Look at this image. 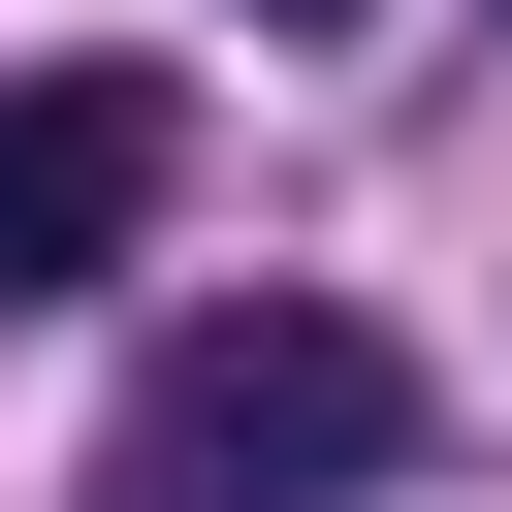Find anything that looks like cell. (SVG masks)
Wrapping results in <instances>:
<instances>
[{
    "label": "cell",
    "mask_w": 512,
    "mask_h": 512,
    "mask_svg": "<svg viewBox=\"0 0 512 512\" xmlns=\"http://www.w3.org/2000/svg\"><path fill=\"white\" fill-rule=\"evenodd\" d=\"M384 448H416V352L320 320V288L160 320V384H128V480H160V512H320V480H384Z\"/></svg>",
    "instance_id": "1"
},
{
    "label": "cell",
    "mask_w": 512,
    "mask_h": 512,
    "mask_svg": "<svg viewBox=\"0 0 512 512\" xmlns=\"http://www.w3.org/2000/svg\"><path fill=\"white\" fill-rule=\"evenodd\" d=\"M256 32H352V0H256Z\"/></svg>",
    "instance_id": "3"
},
{
    "label": "cell",
    "mask_w": 512,
    "mask_h": 512,
    "mask_svg": "<svg viewBox=\"0 0 512 512\" xmlns=\"http://www.w3.org/2000/svg\"><path fill=\"white\" fill-rule=\"evenodd\" d=\"M160 192H192V96H160V64H32V96H0V288H96Z\"/></svg>",
    "instance_id": "2"
}]
</instances>
